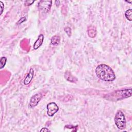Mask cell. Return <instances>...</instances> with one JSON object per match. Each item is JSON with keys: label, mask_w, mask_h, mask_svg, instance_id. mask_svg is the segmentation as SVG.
Masks as SVG:
<instances>
[{"label": "cell", "mask_w": 132, "mask_h": 132, "mask_svg": "<svg viewBox=\"0 0 132 132\" xmlns=\"http://www.w3.org/2000/svg\"><path fill=\"white\" fill-rule=\"evenodd\" d=\"M52 1H41L38 4L39 10L44 13L49 12L52 6Z\"/></svg>", "instance_id": "4"}, {"label": "cell", "mask_w": 132, "mask_h": 132, "mask_svg": "<svg viewBox=\"0 0 132 132\" xmlns=\"http://www.w3.org/2000/svg\"><path fill=\"white\" fill-rule=\"evenodd\" d=\"M64 31L67 33V34L68 35L69 37H70L71 35V28L69 27H66L64 28Z\"/></svg>", "instance_id": "14"}, {"label": "cell", "mask_w": 132, "mask_h": 132, "mask_svg": "<svg viewBox=\"0 0 132 132\" xmlns=\"http://www.w3.org/2000/svg\"><path fill=\"white\" fill-rule=\"evenodd\" d=\"M42 97V94L40 93H38L32 96V97L30 98L29 106L30 108H34L35 106H36L39 102L40 101Z\"/></svg>", "instance_id": "6"}, {"label": "cell", "mask_w": 132, "mask_h": 132, "mask_svg": "<svg viewBox=\"0 0 132 132\" xmlns=\"http://www.w3.org/2000/svg\"><path fill=\"white\" fill-rule=\"evenodd\" d=\"M125 16L127 20L129 21H131L132 20V10L131 9H129L127 10L125 12Z\"/></svg>", "instance_id": "12"}, {"label": "cell", "mask_w": 132, "mask_h": 132, "mask_svg": "<svg viewBox=\"0 0 132 132\" xmlns=\"http://www.w3.org/2000/svg\"><path fill=\"white\" fill-rule=\"evenodd\" d=\"M65 78L69 81L71 82H75L77 81V79L76 77L73 76L71 73L68 71H66L64 73Z\"/></svg>", "instance_id": "9"}, {"label": "cell", "mask_w": 132, "mask_h": 132, "mask_svg": "<svg viewBox=\"0 0 132 132\" xmlns=\"http://www.w3.org/2000/svg\"><path fill=\"white\" fill-rule=\"evenodd\" d=\"M0 6H1V13L0 15H1L3 12V10L4 9V5L3 4V3L2 1H0Z\"/></svg>", "instance_id": "15"}, {"label": "cell", "mask_w": 132, "mask_h": 132, "mask_svg": "<svg viewBox=\"0 0 132 132\" xmlns=\"http://www.w3.org/2000/svg\"><path fill=\"white\" fill-rule=\"evenodd\" d=\"M114 122L119 129L122 130L126 127V119L123 112L119 110L116 113L114 117Z\"/></svg>", "instance_id": "2"}, {"label": "cell", "mask_w": 132, "mask_h": 132, "mask_svg": "<svg viewBox=\"0 0 132 132\" xmlns=\"http://www.w3.org/2000/svg\"><path fill=\"white\" fill-rule=\"evenodd\" d=\"M131 88L114 91L111 94V100L114 99L116 101L128 98L131 96Z\"/></svg>", "instance_id": "3"}, {"label": "cell", "mask_w": 132, "mask_h": 132, "mask_svg": "<svg viewBox=\"0 0 132 132\" xmlns=\"http://www.w3.org/2000/svg\"><path fill=\"white\" fill-rule=\"evenodd\" d=\"M25 20H26V18H25V17H23V18H22L21 19L19 20V21L18 22V24H21L22 23H23V22H24V21H25Z\"/></svg>", "instance_id": "17"}, {"label": "cell", "mask_w": 132, "mask_h": 132, "mask_svg": "<svg viewBox=\"0 0 132 132\" xmlns=\"http://www.w3.org/2000/svg\"><path fill=\"white\" fill-rule=\"evenodd\" d=\"M44 40V36L43 34H40L38 37L37 40L35 42L33 45V48L34 50L38 49L42 44Z\"/></svg>", "instance_id": "8"}, {"label": "cell", "mask_w": 132, "mask_h": 132, "mask_svg": "<svg viewBox=\"0 0 132 132\" xmlns=\"http://www.w3.org/2000/svg\"><path fill=\"white\" fill-rule=\"evenodd\" d=\"M34 72L33 69L30 68L29 71V72L28 73V74H27V75L26 76L24 80V84L25 85H28L34 77Z\"/></svg>", "instance_id": "7"}, {"label": "cell", "mask_w": 132, "mask_h": 132, "mask_svg": "<svg viewBox=\"0 0 132 132\" xmlns=\"http://www.w3.org/2000/svg\"><path fill=\"white\" fill-rule=\"evenodd\" d=\"M88 34L91 38H94L96 35L95 28L93 26H89L88 28Z\"/></svg>", "instance_id": "10"}, {"label": "cell", "mask_w": 132, "mask_h": 132, "mask_svg": "<svg viewBox=\"0 0 132 132\" xmlns=\"http://www.w3.org/2000/svg\"><path fill=\"white\" fill-rule=\"evenodd\" d=\"M47 114L48 116L53 117L59 110V107L55 102H51L47 105Z\"/></svg>", "instance_id": "5"}, {"label": "cell", "mask_w": 132, "mask_h": 132, "mask_svg": "<svg viewBox=\"0 0 132 132\" xmlns=\"http://www.w3.org/2000/svg\"><path fill=\"white\" fill-rule=\"evenodd\" d=\"M95 74L99 79L105 81H113L116 78V74L111 68L105 64L97 66Z\"/></svg>", "instance_id": "1"}, {"label": "cell", "mask_w": 132, "mask_h": 132, "mask_svg": "<svg viewBox=\"0 0 132 132\" xmlns=\"http://www.w3.org/2000/svg\"><path fill=\"white\" fill-rule=\"evenodd\" d=\"M34 1H26L25 2V6H29L32 5L34 3Z\"/></svg>", "instance_id": "16"}, {"label": "cell", "mask_w": 132, "mask_h": 132, "mask_svg": "<svg viewBox=\"0 0 132 132\" xmlns=\"http://www.w3.org/2000/svg\"><path fill=\"white\" fill-rule=\"evenodd\" d=\"M40 132L41 131H43V132H46V131H50V130L48 129L47 128H46V127H43L40 130Z\"/></svg>", "instance_id": "18"}, {"label": "cell", "mask_w": 132, "mask_h": 132, "mask_svg": "<svg viewBox=\"0 0 132 132\" xmlns=\"http://www.w3.org/2000/svg\"><path fill=\"white\" fill-rule=\"evenodd\" d=\"M7 58L5 57H2L0 59V69H2L6 65L7 62Z\"/></svg>", "instance_id": "13"}, {"label": "cell", "mask_w": 132, "mask_h": 132, "mask_svg": "<svg viewBox=\"0 0 132 132\" xmlns=\"http://www.w3.org/2000/svg\"><path fill=\"white\" fill-rule=\"evenodd\" d=\"M60 41V37L58 35H55L52 37L51 43L53 45H57Z\"/></svg>", "instance_id": "11"}]
</instances>
